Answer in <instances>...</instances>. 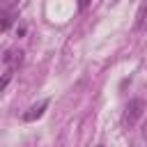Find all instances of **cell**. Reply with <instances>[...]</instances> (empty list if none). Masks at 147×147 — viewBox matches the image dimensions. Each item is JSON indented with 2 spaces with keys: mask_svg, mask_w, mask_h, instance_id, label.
Here are the masks:
<instances>
[{
  "mask_svg": "<svg viewBox=\"0 0 147 147\" xmlns=\"http://www.w3.org/2000/svg\"><path fill=\"white\" fill-rule=\"evenodd\" d=\"M145 99H140V96H136V99H131L129 103H126V108H124V113H122V126L124 129H133L138 122H140V117L145 115Z\"/></svg>",
  "mask_w": 147,
  "mask_h": 147,
  "instance_id": "obj_1",
  "label": "cell"
},
{
  "mask_svg": "<svg viewBox=\"0 0 147 147\" xmlns=\"http://www.w3.org/2000/svg\"><path fill=\"white\" fill-rule=\"evenodd\" d=\"M2 64H5V71H16L21 64H23V51L21 48H7L5 55H2Z\"/></svg>",
  "mask_w": 147,
  "mask_h": 147,
  "instance_id": "obj_2",
  "label": "cell"
},
{
  "mask_svg": "<svg viewBox=\"0 0 147 147\" xmlns=\"http://www.w3.org/2000/svg\"><path fill=\"white\" fill-rule=\"evenodd\" d=\"M46 108H48V99H44V101L34 103L28 113H23V115H21V119H23V122H34V119H39V117L44 115V110H46Z\"/></svg>",
  "mask_w": 147,
  "mask_h": 147,
  "instance_id": "obj_3",
  "label": "cell"
},
{
  "mask_svg": "<svg viewBox=\"0 0 147 147\" xmlns=\"http://www.w3.org/2000/svg\"><path fill=\"white\" fill-rule=\"evenodd\" d=\"M136 30H147V0L140 2L138 11H136V23H133Z\"/></svg>",
  "mask_w": 147,
  "mask_h": 147,
  "instance_id": "obj_4",
  "label": "cell"
},
{
  "mask_svg": "<svg viewBox=\"0 0 147 147\" xmlns=\"http://www.w3.org/2000/svg\"><path fill=\"white\" fill-rule=\"evenodd\" d=\"M0 16H2V32H7V30H9V25H11V21H14V11L2 7V14H0Z\"/></svg>",
  "mask_w": 147,
  "mask_h": 147,
  "instance_id": "obj_5",
  "label": "cell"
},
{
  "mask_svg": "<svg viewBox=\"0 0 147 147\" xmlns=\"http://www.w3.org/2000/svg\"><path fill=\"white\" fill-rule=\"evenodd\" d=\"M14 5H16V0H2V7L5 9H11L14 11Z\"/></svg>",
  "mask_w": 147,
  "mask_h": 147,
  "instance_id": "obj_6",
  "label": "cell"
},
{
  "mask_svg": "<svg viewBox=\"0 0 147 147\" xmlns=\"http://www.w3.org/2000/svg\"><path fill=\"white\" fill-rule=\"evenodd\" d=\"M90 2H92V0H78V9H80V11H85V9L90 7Z\"/></svg>",
  "mask_w": 147,
  "mask_h": 147,
  "instance_id": "obj_7",
  "label": "cell"
},
{
  "mask_svg": "<svg viewBox=\"0 0 147 147\" xmlns=\"http://www.w3.org/2000/svg\"><path fill=\"white\" fill-rule=\"evenodd\" d=\"M140 133H142V138L147 140V117H145V122H142V129H140Z\"/></svg>",
  "mask_w": 147,
  "mask_h": 147,
  "instance_id": "obj_8",
  "label": "cell"
},
{
  "mask_svg": "<svg viewBox=\"0 0 147 147\" xmlns=\"http://www.w3.org/2000/svg\"><path fill=\"white\" fill-rule=\"evenodd\" d=\"M99 147H103V145H99Z\"/></svg>",
  "mask_w": 147,
  "mask_h": 147,
  "instance_id": "obj_9",
  "label": "cell"
}]
</instances>
